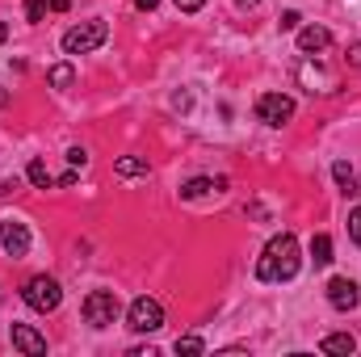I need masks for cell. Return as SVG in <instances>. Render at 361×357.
<instances>
[{
	"instance_id": "cell-26",
	"label": "cell",
	"mask_w": 361,
	"mask_h": 357,
	"mask_svg": "<svg viewBox=\"0 0 361 357\" xmlns=\"http://www.w3.org/2000/svg\"><path fill=\"white\" fill-rule=\"evenodd\" d=\"M349 63H353V68H361V42H353V47H349Z\"/></svg>"
},
{
	"instance_id": "cell-7",
	"label": "cell",
	"mask_w": 361,
	"mask_h": 357,
	"mask_svg": "<svg viewBox=\"0 0 361 357\" xmlns=\"http://www.w3.org/2000/svg\"><path fill=\"white\" fill-rule=\"evenodd\" d=\"M0 248H4L13 261H21V257L30 253V227L17 223V219H0Z\"/></svg>"
},
{
	"instance_id": "cell-15",
	"label": "cell",
	"mask_w": 361,
	"mask_h": 357,
	"mask_svg": "<svg viewBox=\"0 0 361 357\" xmlns=\"http://www.w3.org/2000/svg\"><path fill=\"white\" fill-rule=\"evenodd\" d=\"M47 80H51V89L68 92L72 85H76V68H72V63H55V68L47 72Z\"/></svg>"
},
{
	"instance_id": "cell-8",
	"label": "cell",
	"mask_w": 361,
	"mask_h": 357,
	"mask_svg": "<svg viewBox=\"0 0 361 357\" xmlns=\"http://www.w3.org/2000/svg\"><path fill=\"white\" fill-rule=\"evenodd\" d=\"M328 303H332L336 311H353L361 303L357 282H353V277H332V282H328Z\"/></svg>"
},
{
	"instance_id": "cell-3",
	"label": "cell",
	"mask_w": 361,
	"mask_h": 357,
	"mask_svg": "<svg viewBox=\"0 0 361 357\" xmlns=\"http://www.w3.org/2000/svg\"><path fill=\"white\" fill-rule=\"evenodd\" d=\"M105 38H109V25H105L101 17L80 21V25H72V30L63 34V55H89V51H97Z\"/></svg>"
},
{
	"instance_id": "cell-13",
	"label": "cell",
	"mask_w": 361,
	"mask_h": 357,
	"mask_svg": "<svg viewBox=\"0 0 361 357\" xmlns=\"http://www.w3.org/2000/svg\"><path fill=\"white\" fill-rule=\"evenodd\" d=\"M223 185H227V181H214V177H193V181H185V185H180V198H185V202H193V198H206L210 189H223Z\"/></svg>"
},
{
	"instance_id": "cell-16",
	"label": "cell",
	"mask_w": 361,
	"mask_h": 357,
	"mask_svg": "<svg viewBox=\"0 0 361 357\" xmlns=\"http://www.w3.org/2000/svg\"><path fill=\"white\" fill-rule=\"evenodd\" d=\"M332 177L341 185V193H357V173H353L349 160H336V164H332Z\"/></svg>"
},
{
	"instance_id": "cell-6",
	"label": "cell",
	"mask_w": 361,
	"mask_h": 357,
	"mask_svg": "<svg viewBox=\"0 0 361 357\" xmlns=\"http://www.w3.org/2000/svg\"><path fill=\"white\" fill-rule=\"evenodd\" d=\"M257 118L265 126H286L294 118V97H286V92H261L257 97Z\"/></svg>"
},
{
	"instance_id": "cell-14",
	"label": "cell",
	"mask_w": 361,
	"mask_h": 357,
	"mask_svg": "<svg viewBox=\"0 0 361 357\" xmlns=\"http://www.w3.org/2000/svg\"><path fill=\"white\" fill-rule=\"evenodd\" d=\"M147 156H118V164H114V173L118 177H147Z\"/></svg>"
},
{
	"instance_id": "cell-11",
	"label": "cell",
	"mask_w": 361,
	"mask_h": 357,
	"mask_svg": "<svg viewBox=\"0 0 361 357\" xmlns=\"http://www.w3.org/2000/svg\"><path fill=\"white\" fill-rule=\"evenodd\" d=\"M298 80L307 85V92H336V80L324 68H298Z\"/></svg>"
},
{
	"instance_id": "cell-17",
	"label": "cell",
	"mask_w": 361,
	"mask_h": 357,
	"mask_svg": "<svg viewBox=\"0 0 361 357\" xmlns=\"http://www.w3.org/2000/svg\"><path fill=\"white\" fill-rule=\"evenodd\" d=\"M311 261H315V269L332 265V236H315L311 240Z\"/></svg>"
},
{
	"instance_id": "cell-2",
	"label": "cell",
	"mask_w": 361,
	"mask_h": 357,
	"mask_svg": "<svg viewBox=\"0 0 361 357\" xmlns=\"http://www.w3.org/2000/svg\"><path fill=\"white\" fill-rule=\"evenodd\" d=\"M21 298H25V307L30 311H55L59 303H63V286L51 277V273H38V277H30L25 282V290H21Z\"/></svg>"
},
{
	"instance_id": "cell-5",
	"label": "cell",
	"mask_w": 361,
	"mask_h": 357,
	"mask_svg": "<svg viewBox=\"0 0 361 357\" xmlns=\"http://www.w3.org/2000/svg\"><path fill=\"white\" fill-rule=\"evenodd\" d=\"M126 328H130V332H160V328H164V307H160V298L139 294V298L126 307Z\"/></svg>"
},
{
	"instance_id": "cell-18",
	"label": "cell",
	"mask_w": 361,
	"mask_h": 357,
	"mask_svg": "<svg viewBox=\"0 0 361 357\" xmlns=\"http://www.w3.org/2000/svg\"><path fill=\"white\" fill-rule=\"evenodd\" d=\"M25 177H30V185H34V189H51V185H55V177H51V169H47V160H30Z\"/></svg>"
},
{
	"instance_id": "cell-27",
	"label": "cell",
	"mask_w": 361,
	"mask_h": 357,
	"mask_svg": "<svg viewBox=\"0 0 361 357\" xmlns=\"http://www.w3.org/2000/svg\"><path fill=\"white\" fill-rule=\"evenodd\" d=\"M47 8H55V13H68V0H47Z\"/></svg>"
},
{
	"instance_id": "cell-30",
	"label": "cell",
	"mask_w": 361,
	"mask_h": 357,
	"mask_svg": "<svg viewBox=\"0 0 361 357\" xmlns=\"http://www.w3.org/2000/svg\"><path fill=\"white\" fill-rule=\"evenodd\" d=\"M4 38H8V30H4V21H0V47H4Z\"/></svg>"
},
{
	"instance_id": "cell-10",
	"label": "cell",
	"mask_w": 361,
	"mask_h": 357,
	"mask_svg": "<svg viewBox=\"0 0 361 357\" xmlns=\"http://www.w3.org/2000/svg\"><path fill=\"white\" fill-rule=\"evenodd\" d=\"M332 47V30L328 25H302L298 30V51L302 55H319V51H328Z\"/></svg>"
},
{
	"instance_id": "cell-9",
	"label": "cell",
	"mask_w": 361,
	"mask_h": 357,
	"mask_svg": "<svg viewBox=\"0 0 361 357\" xmlns=\"http://www.w3.org/2000/svg\"><path fill=\"white\" fill-rule=\"evenodd\" d=\"M8 337H13V349H21L25 357H42L47 353V337H42L38 328H30V324H13Z\"/></svg>"
},
{
	"instance_id": "cell-20",
	"label": "cell",
	"mask_w": 361,
	"mask_h": 357,
	"mask_svg": "<svg viewBox=\"0 0 361 357\" xmlns=\"http://www.w3.org/2000/svg\"><path fill=\"white\" fill-rule=\"evenodd\" d=\"M177 353H206L202 337H177Z\"/></svg>"
},
{
	"instance_id": "cell-12",
	"label": "cell",
	"mask_w": 361,
	"mask_h": 357,
	"mask_svg": "<svg viewBox=\"0 0 361 357\" xmlns=\"http://www.w3.org/2000/svg\"><path fill=\"white\" fill-rule=\"evenodd\" d=\"M319 349L332 353V357H349L353 349H357V337H353V332H332V337L319 341Z\"/></svg>"
},
{
	"instance_id": "cell-25",
	"label": "cell",
	"mask_w": 361,
	"mask_h": 357,
	"mask_svg": "<svg viewBox=\"0 0 361 357\" xmlns=\"http://www.w3.org/2000/svg\"><path fill=\"white\" fill-rule=\"evenodd\" d=\"M130 357H156V345H135Z\"/></svg>"
},
{
	"instance_id": "cell-19",
	"label": "cell",
	"mask_w": 361,
	"mask_h": 357,
	"mask_svg": "<svg viewBox=\"0 0 361 357\" xmlns=\"http://www.w3.org/2000/svg\"><path fill=\"white\" fill-rule=\"evenodd\" d=\"M42 17H47V0H25V21L42 25Z\"/></svg>"
},
{
	"instance_id": "cell-4",
	"label": "cell",
	"mask_w": 361,
	"mask_h": 357,
	"mask_svg": "<svg viewBox=\"0 0 361 357\" xmlns=\"http://www.w3.org/2000/svg\"><path fill=\"white\" fill-rule=\"evenodd\" d=\"M80 311H85V324H89V328H109V324L122 315V303H118L114 290H92V294H85Z\"/></svg>"
},
{
	"instance_id": "cell-28",
	"label": "cell",
	"mask_w": 361,
	"mask_h": 357,
	"mask_svg": "<svg viewBox=\"0 0 361 357\" xmlns=\"http://www.w3.org/2000/svg\"><path fill=\"white\" fill-rule=\"evenodd\" d=\"M135 8H143V13H152V8H156V0H135Z\"/></svg>"
},
{
	"instance_id": "cell-22",
	"label": "cell",
	"mask_w": 361,
	"mask_h": 357,
	"mask_svg": "<svg viewBox=\"0 0 361 357\" xmlns=\"http://www.w3.org/2000/svg\"><path fill=\"white\" fill-rule=\"evenodd\" d=\"M349 240H353V244H361V206L349 214Z\"/></svg>"
},
{
	"instance_id": "cell-29",
	"label": "cell",
	"mask_w": 361,
	"mask_h": 357,
	"mask_svg": "<svg viewBox=\"0 0 361 357\" xmlns=\"http://www.w3.org/2000/svg\"><path fill=\"white\" fill-rule=\"evenodd\" d=\"M235 4H240V8H257L261 0H235Z\"/></svg>"
},
{
	"instance_id": "cell-21",
	"label": "cell",
	"mask_w": 361,
	"mask_h": 357,
	"mask_svg": "<svg viewBox=\"0 0 361 357\" xmlns=\"http://www.w3.org/2000/svg\"><path fill=\"white\" fill-rule=\"evenodd\" d=\"M68 164H72V169H85V164H89V152H85V147H68Z\"/></svg>"
},
{
	"instance_id": "cell-1",
	"label": "cell",
	"mask_w": 361,
	"mask_h": 357,
	"mask_svg": "<svg viewBox=\"0 0 361 357\" xmlns=\"http://www.w3.org/2000/svg\"><path fill=\"white\" fill-rule=\"evenodd\" d=\"M298 265H302L298 240H294V231H281V236H273L265 244V253L257 261V277L261 282H290L298 273Z\"/></svg>"
},
{
	"instance_id": "cell-24",
	"label": "cell",
	"mask_w": 361,
	"mask_h": 357,
	"mask_svg": "<svg viewBox=\"0 0 361 357\" xmlns=\"http://www.w3.org/2000/svg\"><path fill=\"white\" fill-rule=\"evenodd\" d=\"M173 4H177L180 13H197V8H202L206 0H173Z\"/></svg>"
},
{
	"instance_id": "cell-23",
	"label": "cell",
	"mask_w": 361,
	"mask_h": 357,
	"mask_svg": "<svg viewBox=\"0 0 361 357\" xmlns=\"http://www.w3.org/2000/svg\"><path fill=\"white\" fill-rule=\"evenodd\" d=\"M298 21H302V17H298L294 8H290V13H281V30H298Z\"/></svg>"
}]
</instances>
